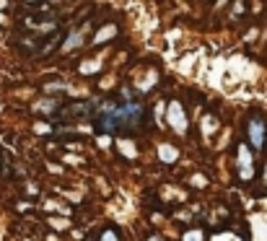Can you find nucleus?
Instances as JSON below:
<instances>
[{"mask_svg":"<svg viewBox=\"0 0 267 241\" xmlns=\"http://www.w3.org/2000/svg\"><path fill=\"white\" fill-rule=\"evenodd\" d=\"M166 125H169L174 132H179V135L187 132L189 117H187L184 104H182V101H169V107H166Z\"/></svg>","mask_w":267,"mask_h":241,"instance_id":"nucleus-4","label":"nucleus"},{"mask_svg":"<svg viewBox=\"0 0 267 241\" xmlns=\"http://www.w3.org/2000/svg\"><path fill=\"white\" fill-rule=\"evenodd\" d=\"M88 21H86V26H81V29H75V32H70L65 36V42L60 44V47H63L65 52H70V49H78L81 44H86V36H88Z\"/></svg>","mask_w":267,"mask_h":241,"instance_id":"nucleus-6","label":"nucleus"},{"mask_svg":"<svg viewBox=\"0 0 267 241\" xmlns=\"http://www.w3.org/2000/svg\"><path fill=\"white\" fill-rule=\"evenodd\" d=\"M146 117H148V112L140 101H125V104L106 101L96 112V125H99V130H106V132H114L119 127L140 130Z\"/></svg>","mask_w":267,"mask_h":241,"instance_id":"nucleus-1","label":"nucleus"},{"mask_svg":"<svg viewBox=\"0 0 267 241\" xmlns=\"http://www.w3.org/2000/svg\"><path fill=\"white\" fill-rule=\"evenodd\" d=\"M236 177H239V182H244V184L257 177L254 148H251L249 143H244V140L236 145Z\"/></svg>","mask_w":267,"mask_h":241,"instance_id":"nucleus-2","label":"nucleus"},{"mask_svg":"<svg viewBox=\"0 0 267 241\" xmlns=\"http://www.w3.org/2000/svg\"><path fill=\"white\" fill-rule=\"evenodd\" d=\"M247 143L254 150H265V143H267V125H265V119L254 114V117H249V122H247Z\"/></svg>","mask_w":267,"mask_h":241,"instance_id":"nucleus-3","label":"nucleus"},{"mask_svg":"<svg viewBox=\"0 0 267 241\" xmlns=\"http://www.w3.org/2000/svg\"><path fill=\"white\" fill-rule=\"evenodd\" d=\"M18 213H29V210H32V202H18Z\"/></svg>","mask_w":267,"mask_h":241,"instance_id":"nucleus-21","label":"nucleus"},{"mask_svg":"<svg viewBox=\"0 0 267 241\" xmlns=\"http://www.w3.org/2000/svg\"><path fill=\"white\" fill-rule=\"evenodd\" d=\"M47 223H50L55 231H67V228H70V223L63 221V218H55V215H50V218H47Z\"/></svg>","mask_w":267,"mask_h":241,"instance_id":"nucleus-17","label":"nucleus"},{"mask_svg":"<svg viewBox=\"0 0 267 241\" xmlns=\"http://www.w3.org/2000/svg\"><path fill=\"white\" fill-rule=\"evenodd\" d=\"M36 132H44V135H50L52 130H55V127H52L50 122H36V127H34Z\"/></svg>","mask_w":267,"mask_h":241,"instance_id":"nucleus-19","label":"nucleus"},{"mask_svg":"<svg viewBox=\"0 0 267 241\" xmlns=\"http://www.w3.org/2000/svg\"><path fill=\"white\" fill-rule=\"evenodd\" d=\"M189 184H192V187H195V190H202V187H205V184H208V179H205L202 174H195L192 179H189Z\"/></svg>","mask_w":267,"mask_h":241,"instance_id":"nucleus-18","label":"nucleus"},{"mask_svg":"<svg viewBox=\"0 0 267 241\" xmlns=\"http://www.w3.org/2000/svg\"><path fill=\"white\" fill-rule=\"evenodd\" d=\"M158 158H161L164 163H174L179 158V148L169 145V143H161V145H158Z\"/></svg>","mask_w":267,"mask_h":241,"instance_id":"nucleus-8","label":"nucleus"},{"mask_svg":"<svg viewBox=\"0 0 267 241\" xmlns=\"http://www.w3.org/2000/svg\"><path fill=\"white\" fill-rule=\"evenodd\" d=\"M262 184L267 187V163H265V166H262Z\"/></svg>","mask_w":267,"mask_h":241,"instance_id":"nucleus-24","label":"nucleus"},{"mask_svg":"<svg viewBox=\"0 0 267 241\" xmlns=\"http://www.w3.org/2000/svg\"><path fill=\"white\" fill-rule=\"evenodd\" d=\"M0 8H3V11L8 8V0H0Z\"/></svg>","mask_w":267,"mask_h":241,"instance_id":"nucleus-26","label":"nucleus"},{"mask_svg":"<svg viewBox=\"0 0 267 241\" xmlns=\"http://www.w3.org/2000/svg\"><path fill=\"white\" fill-rule=\"evenodd\" d=\"M146 241H164V239H161V236H156V233H150V236H148Z\"/></svg>","mask_w":267,"mask_h":241,"instance_id":"nucleus-25","label":"nucleus"},{"mask_svg":"<svg viewBox=\"0 0 267 241\" xmlns=\"http://www.w3.org/2000/svg\"><path fill=\"white\" fill-rule=\"evenodd\" d=\"M96 241H122V236H119V231H117V228L106 225V228H101V233L96 236Z\"/></svg>","mask_w":267,"mask_h":241,"instance_id":"nucleus-12","label":"nucleus"},{"mask_svg":"<svg viewBox=\"0 0 267 241\" xmlns=\"http://www.w3.org/2000/svg\"><path fill=\"white\" fill-rule=\"evenodd\" d=\"M24 26L29 29V32H34L36 36H44L47 32H55V29H57L55 18H34V16H26Z\"/></svg>","mask_w":267,"mask_h":241,"instance_id":"nucleus-5","label":"nucleus"},{"mask_svg":"<svg viewBox=\"0 0 267 241\" xmlns=\"http://www.w3.org/2000/svg\"><path fill=\"white\" fill-rule=\"evenodd\" d=\"M117 148H119V153L127 156V158H135V156H138V148H135L130 140H117Z\"/></svg>","mask_w":267,"mask_h":241,"instance_id":"nucleus-15","label":"nucleus"},{"mask_svg":"<svg viewBox=\"0 0 267 241\" xmlns=\"http://www.w3.org/2000/svg\"><path fill=\"white\" fill-rule=\"evenodd\" d=\"M208 241H244V239L239 236V233H234V231H226V228H223V231H216Z\"/></svg>","mask_w":267,"mask_h":241,"instance_id":"nucleus-11","label":"nucleus"},{"mask_svg":"<svg viewBox=\"0 0 267 241\" xmlns=\"http://www.w3.org/2000/svg\"><path fill=\"white\" fill-rule=\"evenodd\" d=\"M26 192L32 194V197H34V194H39V190H36V184H34V182H32V184H26Z\"/></svg>","mask_w":267,"mask_h":241,"instance_id":"nucleus-22","label":"nucleus"},{"mask_svg":"<svg viewBox=\"0 0 267 241\" xmlns=\"http://www.w3.org/2000/svg\"><path fill=\"white\" fill-rule=\"evenodd\" d=\"M24 5H42V0H21Z\"/></svg>","mask_w":267,"mask_h":241,"instance_id":"nucleus-23","label":"nucleus"},{"mask_svg":"<svg viewBox=\"0 0 267 241\" xmlns=\"http://www.w3.org/2000/svg\"><path fill=\"white\" fill-rule=\"evenodd\" d=\"M182 241H208V233L202 228H189V231H184Z\"/></svg>","mask_w":267,"mask_h":241,"instance_id":"nucleus-14","label":"nucleus"},{"mask_svg":"<svg viewBox=\"0 0 267 241\" xmlns=\"http://www.w3.org/2000/svg\"><path fill=\"white\" fill-rule=\"evenodd\" d=\"M78 70L83 73V75H91V73H99V70H101V60H86V63H83L81 67H78Z\"/></svg>","mask_w":267,"mask_h":241,"instance_id":"nucleus-13","label":"nucleus"},{"mask_svg":"<svg viewBox=\"0 0 267 241\" xmlns=\"http://www.w3.org/2000/svg\"><path fill=\"white\" fill-rule=\"evenodd\" d=\"M247 13V0H234V11H231V21H239Z\"/></svg>","mask_w":267,"mask_h":241,"instance_id":"nucleus-16","label":"nucleus"},{"mask_svg":"<svg viewBox=\"0 0 267 241\" xmlns=\"http://www.w3.org/2000/svg\"><path fill=\"white\" fill-rule=\"evenodd\" d=\"M218 117L216 114H205L202 117V122H200V130H202V135H205V138H210V135H216L218 132Z\"/></svg>","mask_w":267,"mask_h":241,"instance_id":"nucleus-9","label":"nucleus"},{"mask_svg":"<svg viewBox=\"0 0 267 241\" xmlns=\"http://www.w3.org/2000/svg\"><path fill=\"white\" fill-rule=\"evenodd\" d=\"M99 145H101V148H109V145H112V138H109V135H106V138H104V135H99Z\"/></svg>","mask_w":267,"mask_h":241,"instance_id":"nucleus-20","label":"nucleus"},{"mask_svg":"<svg viewBox=\"0 0 267 241\" xmlns=\"http://www.w3.org/2000/svg\"><path fill=\"white\" fill-rule=\"evenodd\" d=\"M117 34H119V26L117 24H106V26H101L94 36H91V47H101V44L112 42Z\"/></svg>","mask_w":267,"mask_h":241,"instance_id":"nucleus-7","label":"nucleus"},{"mask_svg":"<svg viewBox=\"0 0 267 241\" xmlns=\"http://www.w3.org/2000/svg\"><path fill=\"white\" fill-rule=\"evenodd\" d=\"M44 210H50V213H55V215H73V210L67 205H60L57 200H44Z\"/></svg>","mask_w":267,"mask_h":241,"instance_id":"nucleus-10","label":"nucleus"}]
</instances>
